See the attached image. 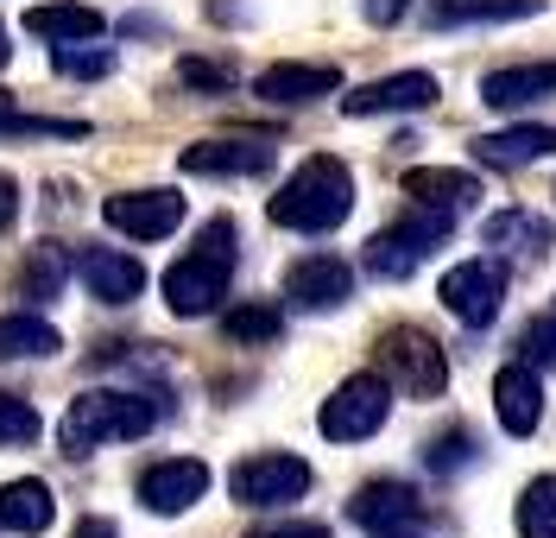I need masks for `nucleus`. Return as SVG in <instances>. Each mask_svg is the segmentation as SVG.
I'll use <instances>...</instances> for the list:
<instances>
[{"instance_id":"10","label":"nucleus","mask_w":556,"mask_h":538,"mask_svg":"<svg viewBox=\"0 0 556 538\" xmlns=\"http://www.w3.org/2000/svg\"><path fill=\"white\" fill-rule=\"evenodd\" d=\"M285 298H291V311H342L348 298H354V266L336 260V253H311V260H298L291 273H285Z\"/></svg>"},{"instance_id":"32","label":"nucleus","mask_w":556,"mask_h":538,"mask_svg":"<svg viewBox=\"0 0 556 538\" xmlns=\"http://www.w3.org/2000/svg\"><path fill=\"white\" fill-rule=\"evenodd\" d=\"M177 83L184 89H235V71L228 64H208V58H184L177 64Z\"/></svg>"},{"instance_id":"2","label":"nucleus","mask_w":556,"mask_h":538,"mask_svg":"<svg viewBox=\"0 0 556 538\" xmlns=\"http://www.w3.org/2000/svg\"><path fill=\"white\" fill-rule=\"evenodd\" d=\"M228 279H235V222L215 215L197 235V248L165 273V304H172L177 317H208L228 298Z\"/></svg>"},{"instance_id":"28","label":"nucleus","mask_w":556,"mask_h":538,"mask_svg":"<svg viewBox=\"0 0 556 538\" xmlns=\"http://www.w3.org/2000/svg\"><path fill=\"white\" fill-rule=\"evenodd\" d=\"M222 329H228V342H273L278 329H285V317H278L273 304H241V311L222 317Z\"/></svg>"},{"instance_id":"33","label":"nucleus","mask_w":556,"mask_h":538,"mask_svg":"<svg viewBox=\"0 0 556 538\" xmlns=\"http://www.w3.org/2000/svg\"><path fill=\"white\" fill-rule=\"evenodd\" d=\"M525 361H531V367H538V361H556V317L525 329Z\"/></svg>"},{"instance_id":"34","label":"nucleus","mask_w":556,"mask_h":538,"mask_svg":"<svg viewBox=\"0 0 556 538\" xmlns=\"http://www.w3.org/2000/svg\"><path fill=\"white\" fill-rule=\"evenodd\" d=\"M247 538H329V526H316V520H278V526H253Z\"/></svg>"},{"instance_id":"37","label":"nucleus","mask_w":556,"mask_h":538,"mask_svg":"<svg viewBox=\"0 0 556 538\" xmlns=\"http://www.w3.org/2000/svg\"><path fill=\"white\" fill-rule=\"evenodd\" d=\"M76 538H121V533H114V520H83Z\"/></svg>"},{"instance_id":"7","label":"nucleus","mask_w":556,"mask_h":538,"mask_svg":"<svg viewBox=\"0 0 556 538\" xmlns=\"http://www.w3.org/2000/svg\"><path fill=\"white\" fill-rule=\"evenodd\" d=\"M386 412H392V387H386L380 374H354L342 380L336 393L323 399V437L329 443H361V437H374L386 425Z\"/></svg>"},{"instance_id":"27","label":"nucleus","mask_w":556,"mask_h":538,"mask_svg":"<svg viewBox=\"0 0 556 538\" xmlns=\"http://www.w3.org/2000/svg\"><path fill=\"white\" fill-rule=\"evenodd\" d=\"M475 450H481L475 430L450 425L443 437H430V456H424V463H430V475H455V468H475Z\"/></svg>"},{"instance_id":"30","label":"nucleus","mask_w":556,"mask_h":538,"mask_svg":"<svg viewBox=\"0 0 556 538\" xmlns=\"http://www.w3.org/2000/svg\"><path fill=\"white\" fill-rule=\"evenodd\" d=\"M64 273H70L64 253H58V248H38L33 260H26V279H20V286L38 291V298H58V291H64Z\"/></svg>"},{"instance_id":"4","label":"nucleus","mask_w":556,"mask_h":538,"mask_svg":"<svg viewBox=\"0 0 556 538\" xmlns=\"http://www.w3.org/2000/svg\"><path fill=\"white\" fill-rule=\"evenodd\" d=\"M374 361H380V380L405 399H443V387H450V355L417 323H392L380 336V349H374Z\"/></svg>"},{"instance_id":"29","label":"nucleus","mask_w":556,"mask_h":538,"mask_svg":"<svg viewBox=\"0 0 556 538\" xmlns=\"http://www.w3.org/2000/svg\"><path fill=\"white\" fill-rule=\"evenodd\" d=\"M38 430H45V418H38L26 399H20V393H0V450L38 443Z\"/></svg>"},{"instance_id":"12","label":"nucleus","mask_w":556,"mask_h":538,"mask_svg":"<svg viewBox=\"0 0 556 538\" xmlns=\"http://www.w3.org/2000/svg\"><path fill=\"white\" fill-rule=\"evenodd\" d=\"M437 102V76L430 71H399L380 83H361L354 96H342V114L367 121V114H417V108Z\"/></svg>"},{"instance_id":"1","label":"nucleus","mask_w":556,"mask_h":538,"mask_svg":"<svg viewBox=\"0 0 556 538\" xmlns=\"http://www.w3.org/2000/svg\"><path fill=\"white\" fill-rule=\"evenodd\" d=\"M348 210H354V178H348L342 159H329V152L304 159L291 172V184L273 197V222L291 228V235H329V228L348 222Z\"/></svg>"},{"instance_id":"9","label":"nucleus","mask_w":556,"mask_h":538,"mask_svg":"<svg viewBox=\"0 0 556 538\" xmlns=\"http://www.w3.org/2000/svg\"><path fill=\"white\" fill-rule=\"evenodd\" d=\"M102 215L108 228H121L127 241H165L184 222V197L177 190H121V197L102 203Z\"/></svg>"},{"instance_id":"15","label":"nucleus","mask_w":556,"mask_h":538,"mask_svg":"<svg viewBox=\"0 0 556 538\" xmlns=\"http://www.w3.org/2000/svg\"><path fill=\"white\" fill-rule=\"evenodd\" d=\"M493 412H500V425L513 430V437H531V430L544 425V380H538L531 361L500 367V380H493Z\"/></svg>"},{"instance_id":"23","label":"nucleus","mask_w":556,"mask_h":538,"mask_svg":"<svg viewBox=\"0 0 556 538\" xmlns=\"http://www.w3.org/2000/svg\"><path fill=\"white\" fill-rule=\"evenodd\" d=\"M58 349H64V336L45 317H33V311H7L0 317V361H51Z\"/></svg>"},{"instance_id":"26","label":"nucleus","mask_w":556,"mask_h":538,"mask_svg":"<svg viewBox=\"0 0 556 538\" xmlns=\"http://www.w3.org/2000/svg\"><path fill=\"white\" fill-rule=\"evenodd\" d=\"M519 538H556V475H538L519 501Z\"/></svg>"},{"instance_id":"36","label":"nucleus","mask_w":556,"mask_h":538,"mask_svg":"<svg viewBox=\"0 0 556 538\" xmlns=\"http://www.w3.org/2000/svg\"><path fill=\"white\" fill-rule=\"evenodd\" d=\"M13 215H20V184L0 172V228H13Z\"/></svg>"},{"instance_id":"11","label":"nucleus","mask_w":556,"mask_h":538,"mask_svg":"<svg viewBox=\"0 0 556 538\" xmlns=\"http://www.w3.org/2000/svg\"><path fill=\"white\" fill-rule=\"evenodd\" d=\"M208 495V463H197V456H172V463H152L146 475H139V506L146 513H190V506Z\"/></svg>"},{"instance_id":"21","label":"nucleus","mask_w":556,"mask_h":538,"mask_svg":"<svg viewBox=\"0 0 556 538\" xmlns=\"http://www.w3.org/2000/svg\"><path fill=\"white\" fill-rule=\"evenodd\" d=\"M51 520H58V501H51V488L45 481H7L0 488V533H13V538H38V533H51Z\"/></svg>"},{"instance_id":"5","label":"nucleus","mask_w":556,"mask_h":538,"mask_svg":"<svg viewBox=\"0 0 556 538\" xmlns=\"http://www.w3.org/2000/svg\"><path fill=\"white\" fill-rule=\"evenodd\" d=\"M450 228H455L450 210L412 203V215H405V222H392V228H380V235L367 241V273H374V279H412L417 266H424L430 253L450 241Z\"/></svg>"},{"instance_id":"24","label":"nucleus","mask_w":556,"mask_h":538,"mask_svg":"<svg viewBox=\"0 0 556 538\" xmlns=\"http://www.w3.org/2000/svg\"><path fill=\"white\" fill-rule=\"evenodd\" d=\"M544 13V0H430V26H500Z\"/></svg>"},{"instance_id":"25","label":"nucleus","mask_w":556,"mask_h":538,"mask_svg":"<svg viewBox=\"0 0 556 538\" xmlns=\"http://www.w3.org/2000/svg\"><path fill=\"white\" fill-rule=\"evenodd\" d=\"M486 248H500V253H525V260H538V253L551 248V228L538 222L531 210H500V215H486Z\"/></svg>"},{"instance_id":"18","label":"nucleus","mask_w":556,"mask_h":538,"mask_svg":"<svg viewBox=\"0 0 556 538\" xmlns=\"http://www.w3.org/2000/svg\"><path fill=\"white\" fill-rule=\"evenodd\" d=\"M405 197L412 203H430V210H475L481 203V178L475 172H462V165H417V172H405Z\"/></svg>"},{"instance_id":"22","label":"nucleus","mask_w":556,"mask_h":538,"mask_svg":"<svg viewBox=\"0 0 556 538\" xmlns=\"http://www.w3.org/2000/svg\"><path fill=\"white\" fill-rule=\"evenodd\" d=\"M102 13L96 7H83V0H51V7H33L26 13V33L45 38V45H89V38H102Z\"/></svg>"},{"instance_id":"8","label":"nucleus","mask_w":556,"mask_h":538,"mask_svg":"<svg viewBox=\"0 0 556 538\" xmlns=\"http://www.w3.org/2000/svg\"><path fill=\"white\" fill-rule=\"evenodd\" d=\"M443 304L468 329H486V323L500 317V304H506V273L493 260H462L455 273H443Z\"/></svg>"},{"instance_id":"13","label":"nucleus","mask_w":556,"mask_h":538,"mask_svg":"<svg viewBox=\"0 0 556 538\" xmlns=\"http://www.w3.org/2000/svg\"><path fill=\"white\" fill-rule=\"evenodd\" d=\"M190 178H266L273 172V146L266 140H197L177 159Z\"/></svg>"},{"instance_id":"35","label":"nucleus","mask_w":556,"mask_h":538,"mask_svg":"<svg viewBox=\"0 0 556 538\" xmlns=\"http://www.w3.org/2000/svg\"><path fill=\"white\" fill-rule=\"evenodd\" d=\"M361 13H367V26H399L412 13V0H361Z\"/></svg>"},{"instance_id":"39","label":"nucleus","mask_w":556,"mask_h":538,"mask_svg":"<svg viewBox=\"0 0 556 538\" xmlns=\"http://www.w3.org/2000/svg\"><path fill=\"white\" fill-rule=\"evenodd\" d=\"M374 538H417V533H405V526H399V533H374Z\"/></svg>"},{"instance_id":"38","label":"nucleus","mask_w":556,"mask_h":538,"mask_svg":"<svg viewBox=\"0 0 556 538\" xmlns=\"http://www.w3.org/2000/svg\"><path fill=\"white\" fill-rule=\"evenodd\" d=\"M13 64V45H7V26H0V71Z\"/></svg>"},{"instance_id":"14","label":"nucleus","mask_w":556,"mask_h":538,"mask_svg":"<svg viewBox=\"0 0 556 538\" xmlns=\"http://www.w3.org/2000/svg\"><path fill=\"white\" fill-rule=\"evenodd\" d=\"M336 89H342L336 64H273V71L253 76V96L273 108H304L316 96H336Z\"/></svg>"},{"instance_id":"17","label":"nucleus","mask_w":556,"mask_h":538,"mask_svg":"<svg viewBox=\"0 0 556 538\" xmlns=\"http://www.w3.org/2000/svg\"><path fill=\"white\" fill-rule=\"evenodd\" d=\"M417 513H424V501H417L405 481H367V488L348 501V520H354V526H367V533H399V526H417Z\"/></svg>"},{"instance_id":"20","label":"nucleus","mask_w":556,"mask_h":538,"mask_svg":"<svg viewBox=\"0 0 556 538\" xmlns=\"http://www.w3.org/2000/svg\"><path fill=\"white\" fill-rule=\"evenodd\" d=\"M556 96V64H513V71H493L481 83V102L513 114V108H531V102H551Z\"/></svg>"},{"instance_id":"31","label":"nucleus","mask_w":556,"mask_h":538,"mask_svg":"<svg viewBox=\"0 0 556 538\" xmlns=\"http://www.w3.org/2000/svg\"><path fill=\"white\" fill-rule=\"evenodd\" d=\"M58 71L89 83V76H108V71H114V51H102V45H96V51H83V45H58Z\"/></svg>"},{"instance_id":"19","label":"nucleus","mask_w":556,"mask_h":538,"mask_svg":"<svg viewBox=\"0 0 556 538\" xmlns=\"http://www.w3.org/2000/svg\"><path fill=\"white\" fill-rule=\"evenodd\" d=\"M556 152V127H506V134H481L475 140V159L493 165V172H525L538 159Z\"/></svg>"},{"instance_id":"3","label":"nucleus","mask_w":556,"mask_h":538,"mask_svg":"<svg viewBox=\"0 0 556 538\" xmlns=\"http://www.w3.org/2000/svg\"><path fill=\"white\" fill-rule=\"evenodd\" d=\"M159 425V399L146 393H83L64 412V456H89L102 443H134Z\"/></svg>"},{"instance_id":"6","label":"nucleus","mask_w":556,"mask_h":538,"mask_svg":"<svg viewBox=\"0 0 556 538\" xmlns=\"http://www.w3.org/2000/svg\"><path fill=\"white\" fill-rule=\"evenodd\" d=\"M311 463L304 456H285V450H260V456H247V463H235V475H228V495L241 506H253V513H273V506H291L311 495Z\"/></svg>"},{"instance_id":"16","label":"nucleus","mask_w":556,"mask_h":538,"mask_svg":"<svg viewBox=\"0 0 556 538\" xmlns=\"http://www.w3.org/2000/svg\"><path fill=\"white\" fill-rule=\"evenodd\" d=\"M76 273H83V286H89L96 304H134L139 291H146V266L121 248H89Z\"/></svg>"}]
</instances>
